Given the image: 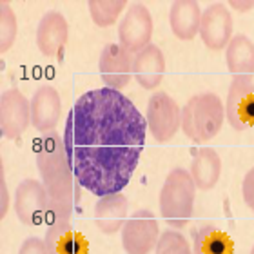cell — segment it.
Wrapping results in <instances>:
<instances>
[{"instance_id":"7a4b0ae2","label":"cell","mask_w":254,"mask_h":254,"mask_svg":"<svg viewBox=\"0 0 254 254\" xmlns=\"http://www.w3.org/2000/svg\"><path fill=\"white\" fill-rule=\"evenodd\" d=\"M37 167L40 182L49 198L48 225L71 223L74 207L80 201V186L69 165L65 145L60 132L42 134L37 145Z\"/></svg>"},{"instance_id":"9a60e30c","label":"cell","mask_w":254,"mask_h":254,"mask_svg":"<svg viewBox=\"0 0 254 254\" xmlns=\"http://www.w3.org/2000/svg\"><path fill=\"white\" fill-rule=\"evenodd\" d=\"M165 73V57L162 49L154 44L132 57V76L143 89L153 91L162 84Z\"/></svg>"},{"instance_id":"3957f363","label":"cell","mask_w":254,"mask_h":254,"mask_svg":"<svg viewBox=\"0 0 254 254\" xmlns=\"http://www.w3.org/2000/svg\"><path fill=\"white\" fill-rule=\"evenodd\" d=\"M225 122V106L214 93L190 96L182 107V131L192 142H207L214 138Z\"/></svg>"},{"instance_id":"ba28073f","label":"cell","mask_w":254,"mask_h":254,"mask_svg":"<svg viewBox=\"0 0 254 254\" xmlns=\"http://www.w3.org/2000/svg\"><path fill=\"white\" fill-rule=\"evenodd\" d=\"M31 126V102L16 87L0 95V132L2 138L16 140Z\"/></svg>"},{"instance_id":"cb8c5ba5","label":"cell","mask_w":254,"mask_h":254,"mask_svg":"<svg viewBox=\"0 0 254 254\" xmlns=\"http://www.w3.org/2000/svg\"><path fill=\"white\" fill-rule=\"evenodd\" d=\"M154 251H156V254H194L186 236L175 229L160 234V240Z\"/></svg>"},{"instance_id":"d4e9b609","label":"cell","mask_w":254,"mask_h":254,"mask_svg":"<svg viewBox=\"0 0 254 254\" xmlns=\"http://www.w3.org/2000/svg\"><path fill=\"white\" fill-rule=\"evenodd\" d=\"M18 254H49L48 247H46V242L42 238H37V236H29L22 242Z\"/></svg>"},{"instance_id":"7402d4cb","label":"cell","mask_w":254,"mask_h":254,"mask_svg":"<svg viewBox=\"0 0 254 254\" xmlns=\"http://www.w3.org/2000/svg\"><path fill=\"white\" fill-rule=\"evenodd\" d=\"M126 5V0H89L87 2L91 18L98 27L113 26L118 20V16Z\"/></svg>"},{"instance_id":"30bf717a","label":"cell","mask_w":254,"mask_h":254,"mask_svg":"<svg viewBox=\"0 0 254 254\" xmlns=\"http://www.w3.org/2000/svg\"><path fill=\"white\" fill-rule=\"evenodd\" d=\"M225 118L234 131L254 126V82L249 76L233 78L225 100Z\"/></svg>"},{"instance_id":"2e32d148","label":"cell","mask_w":254,"mask_h":254,"mask_svg":"<svg viewBox=\"0 0 254 254\" xmlns=\"http://www.w3.org/2000/svg\"><path fill=\"white\" fill-rule=\"evenodd\" d=\"M129 200L122 192L102 196L95 205V223L104 234H115L122 231L127 222Z\"/></svg>"},{"instance_id":"5bb4252c","label":"cell","mask_w":254,"mask_h":254,"mask_svg":"<svg viewBox=\"0 0 254 254\" xmlns=\"http://www.w3.org/2000/svg\"><path fill=\"white\" fill-rule=\"evenodd\" d=\"M69 26L59 11H48L37 27V48L44 57H59L67 42Z\"/></svg>"},{"instance_id":"83f0119b","label":"cell","mask_w":254,"mask_h":254,"mask_svg":"<svg viewBox=\"0 0 254 254\" xmlns=\"http://www.w3.org/2000/svg\"><path fill=\"white\" fill-rule=\"evenodd\" d=\"M229 5L234 7L236 11H240V13H245V11L254 7V0H229Z\"/></svg>"},{"instance_id":"484cf974","label":"cell","mask_w":254,"mask_h":254,"mask_svg":"<svg viewBox=\"0 0 254 254\" xmlns=\"http://www.w3.org/2000/svg\"><path fill=\"white\" fill-rule=\"evenodd\" d=\"M242 194H244V201L247 203V207L254 212V167L245 175L244 184H242Z\"/></svg>"},{"instance_id":"9c48e42d","label":"cell","mask_w":254,"mask_h":254,"mask_svg":"<svg viewBox=\"0 0 254 254\" xmlns=\"http://www.w3.org/2000/svg\"><path fill=\"white\" fill-rule=\"evenodd\" d=\"M15 214L24 225L35 227L48 218L49 198L42 182L33 178L22 180L15 190Z\"/></svg>"},{"instance_id":"e0dca14e","label":"cell","mask_w":254,"mask_h":254,"mask_svg":"<svg viewBox=\"0 0 254 254\" xmlns=\"http://www.w3.org/2000/svg\"><path fill=\"white\" fill-rule=\"evenodd\" d=\"M49 254H87L89 245L84 234L74 231L71 223H51L44 236Z\"/></svg>"},{"instance_id":"ffe728a7","label":"cell","mask_w":254,"mask_h":254,"mask_svg":"<svg viewBox=\"0 0 254 254\" xmlns=\"http://www.w3.org/2000/svg\"><path fill=\"white\" fill-rule=\"evenodd\" d=\"M225 62H227L229 73L233 78H242L254 74V44L247 35L240 33L231 38L229 46L225 48Z\"/></svg>"},{"instance_id":"4fadbf2b","label":"cell","mask_w":254,"mask_h":254,"mask_svg":"<svg viewBox=\"0 0 254 254\" xmlns=\"http://www.w3.org/2000/svg\"><path fill=\"white\" fill-rule=\"evenodd\" d=\"M31 126L38 132H51L62 115V100L53 85H40L31 96Z\"/></svg>"},{"instance_id":"8992f818","label":"cell","mask_w":254,"mask_h":254,"mask_svg":"<svg viewBox=\"0 0 254 254\" xmlns=\"http://www.w3.org/2000/svg\"><path fill=\"white\" fill-rule=\"evenodd\" d=\"M160 240L158 220L147 209H138L122 227V247L127 254H151Z\"/></svg>"},{"instance_id":"7c38bea8","label":"cell","mask_w":254,"mask_h":254,"mask_svg":"<svg viewBox=\"0 0 254 254\" xmlns=\"http://www.w3.org/2000/svg\"><path fill=\"white\" fill-rule=\"evenodd\" d=\"M100 78L106 87L122 91L132 76V57L120 44H107L98 60Z\"/></svg>"},{"instance_id":"4316f807","label":"cell","mask_w":254,"mask_h":254,"mask_svg":"<svg viewBox=\"0 0 254 254\" xmlns=\"http://www.w3.org/2000/svg\"><path fill=\"white\" fill-rule=\"evenodd\" d=\"M7 207H9V190H7V184H5V176L2 173L0 175V218H5Z\"/></svg>"},{"instance_id":"5b68a950","label":"cell","mask_w":254,"mask_h":254,"mask_svg":"<svg viewBox=\"0 0 254 254\" xmlns=\"http://www.w3.org/2000/svg\"><path fill=\"white\" fill-rule=\"evenodd\" d=\"M145 122L154 140L165 143L175 138L182 127V109L167 93H154L147 100Z\"/></svg>"},{"instance_id":"8fae6325","label":"cell","mask_w":254,"mask_h":254,"mask_svg":"<svg viewBox=\"0 0 254 254\" xmlns=\"http://www.w3.org/2000/svg\"><path fill=\"white\" fill-rule=\"evenodd\" d=\"M200 38L211 51H222L233 38V16L225 4L212 2L201 11Z\"/></svg>"},{"instance_id":"52a82bcc","label":"cell","mask_w":254,"mask_h":254,"mask_svg":"<svg viewBox=\"0 0 254 254\" xmlns=\"http://www.w3.org/2000/svg\"><path fill=\"white\" fill-rule=\"evenodd\" d=\"M153 37V16L142 2H134L127 7L122 22L118 24V40L131 55L140 53L151 44Z\"/></svg>"},{"instance_id":"277c9868","label":"cell","mask_w":254,"mask_h":254,"mask_svg":"<svg viewBox=\"0 0 254 254\" xmlns=\"http://www.w3.org/2000/svg\"><path fill=\"white\" fill-rule=\"evenodd\" d=\"M196 186L184 167H175L165 178L160 190V214L175 229L186 227L194 211Z\"/></svg>"},{"instance_id":"ac0fdd59","label":"cell","mask_w":254,"mask_h":254,"mask_svg":"<svg viewBox=\"0 0 254 254\" xmlns=\"http://www.w3.org/2000/svg\"><path fill=\"white\" fill-rule=\"evenodd\" d=\"M190 176L196 189L211 190L222 175V158L212 147H200L190 160Z\"/></svg>"},{"instance_id":"44dd1931","label":"cell","mask_w":254,"mask_h":254,"mask_svg":"<svg viewBox=\"0 0 254 254\" xmlns=\"http://www.w3.org/2000/svg\"><path fill=\"white\" fill-rule=\"evenodd\" d=\"M192 253L194 254H233L234 244L227 233L214 225H203L192 231Z\"/></svg>"},{"instance_id":"6da1fadb","label":"cell","mask_w":254,"mask_h":254,"mask_svg":"<svg viewBox=\"0 0 254 254\" xmlns=\"http://www.w3.org/2000/svg\"><path fill=\"white\" fill-rule=\"evenodd\" d=\"M147 122L126 95L91 89L74 102L62 138L80 187L95 196L126 189L145 145Z\"/></svg>"},{"instance_id":"603a6c76","label":"cell","mask_w":254,"mask_h":254,"mask_svg":"<svg viewBox=\"0 0 254 254\" xmlns=\"http://www.w3.org/2000/svg\"><path fill=\"white\" fill-rule=\"evenodd\" d=\"M16 31H18V24L11 5L0 2V51L2 53L9 51L11 46L15 44Z\"/></svg>"},{"instance_id":"f1b7e54d","label":"cell","mask_w":254,"mask_h":254,"mask_svg":"<svg viewBox=\"0 0 254 254\" xmlns=\"http://www.w3.org/2000/svg\"><path fill=\"white\" fill-rule=\"evenodd\" d=\"M251 254H254V245H253V249H251Z\"/></svg>"},{"instance_id":"d6986e66","label":"cell","mask_w":254,"mask_h":254,"mask_svg":"<svg viewBox=\"0 0 254 254\" xmlns=\"http://www.w3.org/2000/svg\"><path fill=\"white\" fill-rule=\"evenodd\" d=\"M171 31L180 40H192L200 33L201 9L196 0H176L169 11Z\"/></svg>"}]
</instances>
